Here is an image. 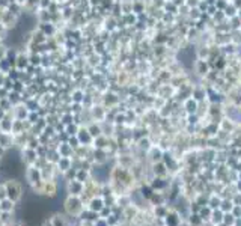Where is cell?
Returning <instances> with one entry per match:
<instances>
[{"label":"cell","mask_w":241,"mask_h":226,"mask_svg":"<svg viewBox=\"0 0 241 226\" xmlns=\"http://www.w3.org/2000/svg\"><path fill=\"white\" fill-rule=\"evenodd\" d=\"M45 226H53V225H51V223H48V225H45Z\"/></svg>","instance_id":"8992f818"},{"label":"cell","mask_w":241,"mask_h":226,"mask_svg":"<svg viewBox=\"0 0 241 226\" xmlns=\"http://www.w3.org/2000/svg\"><path fill=\"white\" fill-rule=\"evenodd\" d=\"M6 196L11 201H17L20 198V187L15 182H9L6 186Z\"/></svg>","instance_id":"7a4b0ae2"},{"label":"cell","mask_w":241,"mask_h":226,"mask_svg":"<svg viewBox=\"0 0 241 226\" xmlns=\"http://www.w3.org/2000/svg\"><path fill=\"white\" fill-rule=\"evenodd\" d=\"M12 207H14V201H11V199H3L2 202H0V210L2 211H5V213H9L12 210Z\"/></svg>","instance_id":"3957f363"},{"label":"cell","mask_w":241,"mask_h":226,"mask_svg":"<svg viewBox=\"0 0 241 226\" xmlns=\"http://www.w3.org/2000/svg\"><path fill=\"white\" fill-rule=\"evenodd\" d=\"M101 207H102V202H101V201H93L90 208H92L93 211H95V210H101Z\"/></svg>","instance_id":"5b68a950"},{"label":"cell","mask_w":241,"mask_h":226,"mask_svg":"<svg viewBox=\"0 0 241 226\" xmlns=\"http://www.w3.org/2000/svg\"><path fill=\"white\" fill-rule=\"evenodd\" d=\"M51 225H53V226H65V220H64V219H60L59 215H57V217H54V219H53Z\"/></svg>","instance_id":"277c9868"},{"label":"cell","mask_w":241,"mask_h":226,"mask_svg":"<svg viewBox=\"0 0 241 226\" xmlns=\"http://www.w3.org/2000/svg\"><path fill=\"white\" fill-rule=\"evenodd\" d=\"M65 208H66V211H68L69 214L78 213V211H80V201H78L77 198H74V196H69V198L66 199V202H65Z\"/></svg>","instance_id":"6da1fadb"}]
</instances>
